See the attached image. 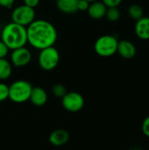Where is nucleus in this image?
I'll use <instances>...</instances> for the list:
<instances>
[{
	"label": "nucleus",
	"mask_w": 149,
	"mask_h": 150,
	"mask_svg": "<svg viewBox=\"0 0 149 150\" xmlns=\"http://www.w3.org/2000/svg\"><path fill=\"white\" fill-rule=\"evenodd\" d=\"M69 139L68 133L64 129H56L53 131L49 135V142L55 146V147H61L65 145Z\"/></svg>",
	"instance_id": "obj_13"
},
{
	"label": "nucleus",
	"mask_w": 149,
	"mask_h": 150,
	"mask_svg": "<svg viewBox=\"0 0 149 150\" xmlns=\"http://www.w3.org/2000/svg\"><path fill=\"white\" fill-rule=\"evenodd\" d=\"M9 98V86L4 83H0V102Z\"/></svg>",
	"instance_id": "obj_19"
},
{
	"label": "nucleus",
	"mask_w": 149,
	"mask_h": 150,
	"mask_svg": "<svg viewBox=\"0 0 149 150\" xmlns=\"http://www.w3.org/2000/svg\"><path fill=\"white\" fill-rule=\"evenodd\" d=\"M89 5H90V3L87 2L86 0H78L77 9H78V11H87L88 10Z\"/></svg>",
	"instance_id": "obj_22"
},
{
	"label": "nucleus",
	"mask_w": 149,
	"mask_h": 150,
	"mask_svg": "<svg viewBox=\"0 0 149 150\" xmlns=\"http://www.w3.org/2000/svg\"><path fill=\"white\" fill-rule=\"evenodd\" d=\"M15 0H0V5L4 8H11Z\"/></svg>",
	"instance_id": "obj_25"
},
{
	"label": "nucleus",
	"mask_w": 149,
	"mask_h": 150,
	"mask_svg": "<svg viewBox=\"0 0 149 150\" xmlns=\"http://www.w3.org/2000/svg\"><path fill=\"white\" fill-rule=\"evenodd\" d=\"M102 2L106 7H118L122 3V0H102Z\"/></svg>",
	"instance_id": "obj_21"
},
{
	"label": "nucleus",
	"mask_w": 149,
	"mask_h": 150,
	"mask_svg": "<svg viewBox=\"0 0 149 150\" xmlns=\"http://www.w3.org/2000/svg\"><path fill=\"white\" fill-rule=\"evenodd\" d=\"M120 16H121V13L118 7H107L105 17L107 18L108 20L112 22L117 21L119 19Z\"/></svg>",
	"instance_id": "obj_17"
},
{
	"label": "nucleus",
	"mask_w": 149,
	"mask_h": 150,
	"mask_svg": "<svg viewBox=\"0 0 149 150\" xmlns=\"http://www.w3.org/2000/svg\"><path fill=\"white\" fill-rule=\"evenodd\" d=\"M0 33H1V31H0Z\"/></svg>",
	"instance_id": "obj_27"
},
{
	"label": "nucleus",
	"mask_w": 149,
	"mask_h": 150,
	"mask_svg": "<svg viewBox=\"0 0 149 150\" xmlns=\"http://www.w3.org/2000/svg\"><path fill=\"white\" fill-rule=\"evenodd\" d=\"M135 33L136 35L143 40H149V17H142L136 20L135 24Z\"/></svg>",
	"instance_id": "obj_11"
},
{
	"label": "nucleus",
	"mask_w": 149,
	"mask_h": 150,
	"mask_svg": "<svg viewBox=\"0 0 149 150\" xmlns=\"http://www.w3.org/2000/svg\"><path fill=\"white\" fill-rule=\"evenodd\" d=\"M107 7L103 2L95 1L92 3H90V5L88 7V14L90 18L94 19H101L104 17H105Z\"/></svg>",
	"instance_id": "obj_10"
},
{
	"label": "nucleus",
	"mask_w": 149,
	"mask_h": 150,
	"mask_svg": "<svg viewBox=\"0 0 149 150\" xmlns=\"http://www.w3.org/2000/svg\"><path fill=\"white\" fill-rule=\"evenodd\" d=\"M11 19L12 22L26 27L35 19V10L25 4L19 5L12 11Z\"/></svg>",
	"instance_id": "obj_6"
},
{
	"label": "nucleus",
	"mask_w": 149,
	"mask_h": 150,
	"mask_svg": "<svg viewBox=\"0 0 149 150\" xmlns=\"http://www.w3.org/2000/svg\"><path fill=\"white\" fill-rule=\"evenodd\" d=\"M9 51V48L6 47V45L0 40V58H5V56L7 55Z\"/></svg>",
	"instance_id": "obj_23"
},
{
	"label": "nucleus",
	"mask_w": 149,
	"mask_h": 150,
	"mask_svg": "<svg viewBox=\"0 0 149 150\" xmlns=\"http://www.w3.org/2000/svg\"><path fill=\"white\" fill-rule=\"evenodd\" d=\"M61 105L66 111L70 112H76L83 109L84 105V98L78 92H67L61 98Z\"/></svg>",
	"instance_id": "obj_7"
},
{
	"label": "nucleus",
	"mask_w": 149,
	"mask_h": 150,
	"mask_svg": "<svg viewBox=\"0 0 149 150\" xmlns=\"http://www.w3.org/2000/svg\"><path fill=\"white\" fill-rule=\"evenodd\" d=\"M78 0H56L57 8L64 13L71 14L78 11L77 9Z\"/></svg>",
	"instance_id": "obj_14"
},
{
	"label": "nucleus",
	"mask_w": 149,
	"mask_h": 150,
	"mask_svg": "<svg viewBox=\"0 0 149 150\" xmlns=\"http://www.w3.org/2000/svg\"><path fill=\"white\" fill-rule=\"evenodd\" d=\"M128 15L134 20H138L144 16L143 9L139 4H132L128 8Z\"/></svg>",
	"instance_id": "obj_16"
},
{
	"label": "nucleus",
	"mask_w": 149,
	"mask_h": 150,
	"mask_svg": "<svg viewBox=\"0 0 149 150\" xmlns=\"http://www.w3.org/2000/svg\"><path fill=\"white\" fill-rule=\"evenodd\" d=\"M32 60V54L25 47H18L12 50L11 54V64L17 68L26 66Z\"/></svg>",
	"instance_id": "obj_8"
},
{
	"label": "nucleus",
	"mask_w": 149,
	"mask_h": 150,
	"mask_svg": "<svg viewBox=\"0 0 149 150\" xmlns=\"http://www.w3.org/2000/svg\"><path fill=\"white\" fill-rule=\"evenodd\" d=\"M38 59L40 67L44 70L50 71L58 66L60 62V54L54 46H51L40 49Z\"/></svg>",
	"instance_id": "obj_5"
},
{
	"label": "nucleus",
	"mask_w": 149,
	"mask_h": 150,
	"mask_svg": "<svg viewBox=\"0 0 149 150\" xmlns=\"http://www.w3.org/2000/svg\"><path fill=\"white\" fill-rule=\"evenodd\" d=\"M12 73L11 63L5 58H0V80L8 79Z\"/></svg>",
	"instance_id": "obj_15"
},
{
	"label": "nucleus",
	"mask_w": 149,
	"mask_h": 150,
	"mask_svg": "<svg viewBox=\"0 0 149 150\" xmlns=\"http://www.w3.org/2000/svg\"><path fill=\"white\" fill-rule=\"evenodd\" d=\"M27 42L37 49L54 46L57 40V31L54 25L43 19L33 20L26 26Z\"/></svg>",
	"instance_id": "obj_1"
},
{
	"label": "nucleus",
	"mask_w": 149,
	"mask_h": 150,
	"mask_svg": "<svg viewBox=\"0 0 149 150\" xmlns=\"http://www.w3.org/2000/svg\"><path fill=\"white\" fill-rule=\"evenodd\" d=\"M118 40L112 35H103L99 37L94 45L95 52L102 57H109L117 53Z\"/></svg>",
	"instance_id": "obj_4"
},
{
	"label": "nucleus",
	"mask_w": 149,
	"mask_h": 150,
	"mask_svg": "<svg viewBox=\"0 0 149 150\" xmlns=\"http://www.w3.org/2000/svg\"><path fill=\"white\" fill-rule=\"evenodd\" d=\"M32 86L25 80H18L9 86V99L16 104H22L29 100Z\"/></svg>",
	"instance_id": "obj_3"
},
{
	"label": "nucleus",
	"mask_w": 149,
	"mask_h": 150,
	"mask_svg": "<svg viewBox=\"0 0 149 150\" xmlns=\"http://www.w3.org/2000/svg\"><path fill=\"white\" fill-rule=\"evenodd\" d=\"M117 52L125 59H132L136 54V47L134 44L129 40H121L118 43Z\"/></svg>",
	"instance_id": "obj_9"
},
{
	"label": "nucleus",
	"mask_w": 149,
	"mask_h": 150,
	"mask_svg": "<svg viewBox=\"0 0 149 150\" xmlns=\"http://www.w3.org/2000/svg\"><path fill=\"white\" fill-rule=\"evenodd\" d=\"M1 40L9 49L25 47L27 43L26 27L14 22L7 24L1 31Z\"/></svg>",
	"instance_id": "obj_2"
},
{
	"label": "nucleus",
	"mask_w": 149,
	"mask_h": 150,
	"mask_svg": "<svg viewBox=\"0 0 149 150\" xmlns=\"http://www.w3.org/2000/svg\"><path fill=\"white\" fill-rule=\"evenodd\" d=\"M87 2H89V3H92V2H95V1H97V0H86Z\"/></svg>",
	"instance_id": "obj_26"
},
{
	"label": "nucleus",
	"mask_w": 149,
	"mask_h": 150,
	"mask_svg": "<svg viewBox=\"0 0 149 150\" xmlns=\"http://www.w3.org/2000/svg\"><path fill=\"white\" fill-rule=\"evenodd\" d=\"M52 92L54 94V97H57V98H62L66 93H67V91H66V88L64 85L61 84V83H56L53 86V89H52Z\"/></svg>",
	"instance_id": "obj_18"
},
{
	"label": "nucleus",
	"mask_w": 149,
	"mask_h": 150,
	"mask_svg": "<svg viewBox=\"0 0 149 150\" xmlns=\"http://www.w3.org/2000/svg\"><path fill=\"white\" fill-rule=\"evenodd\" d=\"M39 4H40V0H24V4L32 8L37 7Z\"/></svg>",
	"instance_id": "obj_24"
},
{
	"label": "nucleus",
	"mask_w": 149,
	"mask_h": 150,
	"mask_svg": "<svg viewBox=\"0 0 149 150\" xmlns=\"http://www.w3.org/2000/svg\"><path fill=\"white\" fill-rule=\"evenodd\" d=\"M141 130L142 133L145 134V136L149 138V116H148L142 122V126H141Z\"/></svg>",
	"instance_id": "obj_20"
},
{
	"label": "nucleus",
	"mask_w": 149,
	"mask_h": 150,
	"mask_svg": "<svg viewBox=\"0 0 149 150\" xmlns=\"http://www.w3.org/2000/svg\"><path fill=\"white\" fill-rule=\"evenodd\" d=\"M29 100L35 106H42L47 101V94L41 87H32Z\"/></svg>",
	"instance_id": "obj_12"
}]
</instances>
